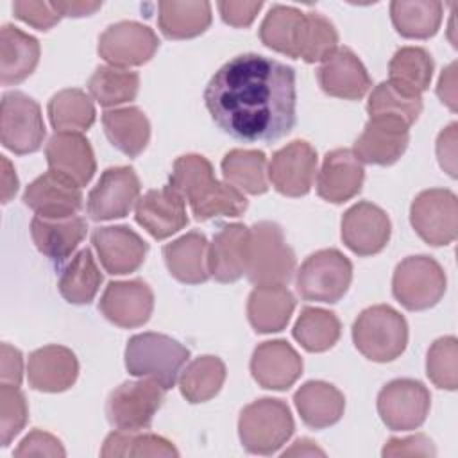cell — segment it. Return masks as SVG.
<instances>
[{
	"label": "cell",
	"mask_w": 458,
	"mask_h": 458,
	"mask_svg": "<svg viewBox=\"0 0 458 458\" xmlns=\"http://www.w3.org/2000/svg\"><path fill=\"white\" fill-rule=\"evenodd\" d=\"M295 72L259 54L227 61L206 86L213 122L240 141H276L295 125Z\"/></svg>",
	"instance_id": "6da1fadb"
},
{
	"label": "cell",
	"mask_w": 458,
	"mask_h": 458,
	"mask_svg": "<svg viewBox=\"0 0 458 458\" xmlns=\"http://www.w3.org/2000/svg\"><path fill=\"white\" fill-rule=\"evenodd\" d=\"M168 186L190 202L197 220L240 216L249 206L242 191L229 182L215 179L211 163L199 154H186L175 159Z\"/></svg>",
	"instance_id": "7a4b0ae2"
},
{
	"label": "cell",
	"mask_w": 458,
	"mask_h": 458,
	"mask_svg": "<svg viewBox=\"0 0 458 458\" xmlns=\"http://www.w3.org/2000/svg\"><path fill=\"white\" fill-rule=\"evenodd\" d=\"M295 272V254L281 225L261 220L249 229L245 276L256 286H284Z\"/></svg>",
	"instance_id": "3957f363"
},
{
	"label": "cell",
	"mask_w": 458,
	"mask_h": 458,
	"mask_svg": "<svg viewBox=\"0 0 458 458\" xmlns=\"http://www.w3.org/2000/svg\"><path fill=\"white\" fill-rule=\"evenodd\" d=\"M188 358L190 351L182 344L161 333L134 335L125 347V367L129 374L154 379L165 390L175 385Z\"/></svg>",
	"instance_id": "277c9868"
},
{
	"label": "cell",
	"mask_w": 458,
	"mask_h": 458,
	"mask_svg": "<svg viewBox=\"0 0 458 458\" xmlns=\"http://www.w3.org/2000/svg\"><path fill=\"white\" fill-rule=\"evenodd\" d=\"M352 342L365 358L386 363L401 356L406 349L408 324L392 306H370L354 320Z\"/></svg>",
	"instance_id": "5b68a950"
},
{
	"label": "cell",
	"mask_w": 458,
	"mask_h": 458,
	"mask_svg": "<svg viewBox=\"0 0 458 458\" xmlns=\"http://www.w3.org/2000/svg\"><path fill=\"white\" fill-rule=\"evenodd\" d=\"M295 424L290 408L281 399L263 397L247 404L238 419V435L245 451L272 454L293 435Z\"/></svg>",
	"instance_id": "8992f818"
},
{
	"label": "cell",
	"mask_w": 458,
	"mask_h": 458,
	"mask_svg": "<svg viewBox=\"0 0 458 458\" xmlns=\"http://www.w3.org/2000/svg\"><path fill=\"white\" fill-rule=\"evenodd\" d=\"M352 263L336 249H322L308 256L297 270V292L306 301L338 302L349 290Z\"/></svg>",
	"instance_id": "52a82bcc"
},
{
	"label": "cell",
	"mask_w": 458,
	"mask_h": 458,
	"mask_svg": "<svg viewBox=\"0 0 458 458\" xmlns=\"http://www.w3.org/2000/svg\"><path fill=\"white\" fill-rule=\"evenodd\" d=\"M445 272L429 256L404 258L394 272V297L410 311L433 308L445 293Z\"/></svg>",
	"instance_id": "ba28073f"
},
{
	"label": "cell",
	"mask_w": 458,
	"mask_h": 458,
	"mask_svg": "<svg viewBox=\"0 0 458 458\" xmlns=\"http://www.w3.org/2000/svg\"><path fill=\"white\" fill-rule=\"evenodd\" d=\"M165 388L148 377L125 381L116 386L106 403L107 420L125 431H140L150 426L165 399Z\"/></svg>",
	"instance_id": "9c48e42d"
},
{
	"label": "cell",
	"mask_w": 458,
	"mask_h": 458,
	"mask_svg": "<svg viewBox=\"0 0 458 458\" xmlns=\"http://www.w3.org/2000/svg\"><path fill=\"white\" fill-rule=\"evenodd\" d=\"M47 129L39 104L21 91L2 97L0 140L14 154H30L41 148Z\"/></svg>",
	"instance_id": "30bf717a"
},
{
	"label": "cell",
	"mask_w": 458,
	"mask_h": 458,
	"mask_svg": "<svg viewBox=\"0 0 458 458\" xmlns=\"http://www.w3.org/2000/svg\"><path fill=\"white\" fill-rule=\"evenodd\" d=\"M415 233L429 245H449L456 238L458 200L451 190L429 188L420 191L410 208Z\"/></svg>",
	"instance_id": "8fae6325"
},
{
	"label": "cell",
	"mask_w": 458,
	"mask_h": 458,
	"mask_svg": "<svg viewBox=\"0 0 458 458\" xmlns=\"http://www.w3.org/2000/svg\"><path fill=\"white\" fill-rule=\"evenodd\" d=\"M429 406V390L415 379H394L377 394V413L392 431L417 429L426 420Z\"/></svg>",
	"instance_id": "7c38bea8"
},
{
	"label": "cell",
	"mask_w": 458,
	"mask_h": 458,
	"mask_svg": "<svg viewBox=\"0 0 458 458\" xmlns=\"http://www.w3.org/2000/svg\"><path fill=\"white\" fill-rule=\"evenodd\" d=\"M159 39L156 32L138 21H118L109 25L98 38V54L111 66H140L148 63Z\"/></svg>",
	"instance_id": "4fadbf2b"
},
{
	"label": "cell",
	"mask_w": 458,
	"mask_h": 458,
	"mask_svg": "<svg viewBox=\"0 0 458 458\" xmlns=\"http://www.w3.org/2000/svg\"><path fill=\"white\" fill-rule=\"evenodd\" d=\"M140 179L131 166H113L102 172L88 195V215L93 220L123 218L140 197Z\"/></svg>",
	"instance_id": "5bb4252c"
},
{
	"label": "cell",
	"mask_w": 458,
	"mask_h": 458,
	"mask_svg": "<svg viewBox=\"0 0 458 458\" xmlns=\"http://www.w3.org/2000/svg\"><path fill=\"white\" fill-rule=\"evenodd\" d=\"M410 141V125L397 116H370L363 132L354 141V156L369 165H394L406 150Z\"/></svg>",
	"instance_id": "9a60e30c"
},
{
	"label": "cell",
	"mask_w": 458,
	"mask_h": 458,
	"mask_svg": "<svg viewBox=\"0 0 458 458\" xmlns=\"http://www.w3.org/2000/svg\"><path fill=\"white\" fill-rule=\"evenodd\" d=\"M317 150L304 140H295L274 152L268 165L272 186L286 197L306 195L317 174Z\"/></svg>",
	"instance_id": "2e32d148"
},
{
	"label": "cell",
	"mask_w": 458,
	"mask_h": 458,
	"mask_svg": "<svg viewBox=\"0 0 458 458\" xmlns=\"http://www.w3.org/2000/svg\"><path fill=\"white\" fill-rule=\"evenodd\" d=\"M388 215L372 202H358L342 216V240L358 256L381 252L390 240Z\"/></svg>",
	"instance_id": "e0dca14e"
},
{
	"label": "cell",
	"mask_w": 458,
	"mask_h": 458,
	"mask_svg": "<svg viewBox=\"0 0 458 458\" xmlns=\"http://www.w3.org/2000/svg\"><path fill=\"white\" fill-rule=\"evenodd\" d=\"M98 310L102 315L120 327L143 326L154 310V293L141 279L113 281L106 286Z\"/></svg>",
	"instance_id": "ac0fdd59"
},
{
	"label": "cell",
	"mask_w": 458,
	"mask_h": 458,
	"mask_svg": "<svg viewBox=\"0 0 458 458\" xmlns=\"http://www.w3.org/2000/svg\"><path fill=\"white\" fill-rule=\"evenodd\" d=\"M91 243L102 267L113 276L136 272L147 256V242L127 225L98 227L91 234Z\"/></svg>",
	"instance_id": "d6986e66"
},
{
	"label": "cell",
	"mask_w": 458,
	"mask_h": 458,
	"mask_svg": "<svg viewBox=\"0 0 458 458\" xmlns=\"http://www.w3.org/2000/svg\"><path fill=\"white\" fill-rule=\"evenodd\" d=\"M250 374L267 390H288L302 374V358L286 340H268L254 349Z\"/></svg>",
	"instance_id": "ffe728a7"
},
{
	"label": "cell",
	"mask_w": 458,
	"mask_h": 458,
	"mask_svg": "<svg viewBox=\"0 0 458 458\" xmlns=\"http://www.w3.org/2000/svg\"><path fill=\"white\" fill-rule=\"evenodd\" d=\"M320 88L336 98L360 100L370 89L372 81L358 55L347 48H336L317 70Z\"/></svg>",
	"instance_id": "44dd1931"
},
{
	"label": "cell",
	"mask_w": 458,
	"mask_h": 458,
	"mask_svg": "<svg viewBox=\"0 0 458 458\" xmlns=\"http://www.w3.org/2000/svg\"><path fill=\"white\" fill-rule=\"evenodd\" d=\"M23 202L36 211L38 216L68 218L81 209L82 191L72 181L48 170L27 186Z\"/></svg>",
	"instance_id": "7402d4cb"
},
{
	"label": "cell",
	"mask_w": 458,
	"mask_h": 458,
	"mask_svg": "<svg viewBox=\"0 0 458 458\" xmlns=\"http://www.w3.org/2000/svg\"><path fill=\"white\" fill-rule=\"evenodd\" d=\"M45 156L52 172L79 188L86 186L97 170L93 148L81 132H55L45 147Z\"/></svg>",
	"instance_id": "603a6c76"
},
{
	"label": "cell",
	"mask_w": 458,
	"mask_h": 458,
	"mask_svg": "<svg viewBox=\"0 0 458 458\" xmlns=\"http://www.w3.org/2000/svg\"><path fill=\"white\" fill-rule=\"evenodd\" d=\"M136 222L156 240H165L188 224L184 199L168 184L147 191L136 202Z\"/></svg>",
	"instance_id": "cb8c5ba5"
},
{
	"label": "cell",
	"mask_w": 458,
	"mask_h": 458,
	"mask_svg": "<svg viewBox=\"0 0 458 458\" xmlns=\"http://www.w3.org/2000/svg\"><path fill=\"white\" fill-rule=\"evenodd\" d=\"M79 376L75 354L63 345H45L29 356L27 377L34 390L57 394L68 390Z\"/></svg>",
	"instance_id": "d4e9b609"
},
{
	"label": "cell",
	"mask_w": 458,
	"mask_h": 458,
	"mask_svg": "<svg viewBox=\"0 0 458 458\" xmlns=\"http://www.w3.org/2000/svg\"><path fill=\"white\" fill-rule=\"evenodd\" d=\"M365 170L349 148H335L326 154L317 179V193L333 204H342L360 193Z\"/></svg>",
	"instance_id": "484cf974"
},
{
	"label": "cell",
	"mask_w": 458,
	"mask_h": 458,
	"mask_svg": "<svg viewBox=\"0 0 458 458\" xmlns=\"http://www.w3.org/2000/svg\"><path fill=\"white\" fill-rule=\"evenodd\" d=\"M249 227L227 224L213 238L208 249V270L218 283H234L245 274V249Z\"/></svg>",
	"instance_id": "4316f807"
},
{
	"label": "cell",
	"mask_w": 458,
	"mask_h": 458,
	"mask_svg": "<svg viewBox=\"0 0 458 458\" xmlns=\"http://www.w3.org/2000/svg\"><path fill=\"white\" fill-rule=\"evenodd\" d=\"M88 224L82 216L68 218H43L34 216L30 222L32 240L41 254L52 261H64L84 240Z\"/></svg>",
	"instance_id": "83f0119b"
},
{
	"label": "cell",
	"mask_w": 458,
	"mask_h": 458,
	"mask_svg": "<svg viewBox=\"0 0 458 458\" xmlns=\"http://www.w3.org/2000/svg\"><path fill=\"white\" fill-rule=\"evenodd\" d=\"M39 52L34 36L5 23L0 30V82L11 86L25 81L36 70Z\"/></svg>",
	"instance_id": "f1b7e54d"
},
{
	"label": "cell",
	"mask_w": 458,
	"mask_h": 458,
	"mask_svg": "<svg viewBox=\"0 0 458 458\" xmlns=\"http://www.w3.org/2000/svg\"><path fill=\"white\" fill-rule=\"evenodd\" d=\"M295 408L308 428L324 429L336 424L345 410L344 394L326 381H308L293 395Z\"/></svg>",
	"instance_id": "f546056e"
},
{
	"label": "cell",
	"mask_w": 458,
	"mask_h": 458,
	"mask_svg": "<svg viewBox=\"0 0 458 458\" xmlns=\"http://www.w3.org/2000/svg\"><path fill=\"white\" fill-rule=\"evenodd\" d=\"M208 249L204 234L191 231L163 247V258L170 274L186 284L208 281Z\"/></svg>",
	"instance_id": "4dcf8cb0"
},
{
	"label": "cell",
	"mask_w": 458,
	"mask_h": 458,
	"mask_svg": "<svg viewBox=\"0 0 458 458\" xmlns=\"http://www.w3.org/2000/svg\"><path fill=\"white\" fill-rule=\"evenodd\" d=\"M295 299L284 286H256L247 301V317L256 333H279L290 322Z\"/></svg>",
	"instance_id": "1f68e13d"
},
{
	"label": "cell",
	"mask_w": 458,
	"mask_h": 458,
	"mask_svg": "<svg viewBox=\"0 0 458 458\" xmlns=\"http://www.w3.org/2000/svg\"><path fill=\"white\" fill-rule=\"evenodd\" d=\"M390 84L404 97H420L433 77V59L420 47L399 48L388 64Z\"/></svg>",
	"instance_id": "d6a6232c"
},
{
	"label": "cell",
	"mask_w": 458,
	"mask_h": 458,
	"mask_svg": "<svg viewBox=\"0 0 458 458\" xmlns=\"http://www.w3.org/2000/svg\"><path fill=\"white\" fill-rule=\"evenodd\" d=\"M102 123L109 141L125 156H140L150 140V123L138 107L109 109L102 114Z\"/></svg>",
	"instance_id": "836d02e7"
},
{
	"label": "cell",
	"mask_w": 458,
	"mask_h": 458,
	"mask_svg": "<svg viewBox=\"0 0 458 458\" xmlns=\"http://www.w3.org/2000/svg\"><path fill=\"white\" fill-rule=\"evenodd\" d=\"M157 25L168 39L195 38L211 25L209 2H159Z\"/></svg>",
	"instance_id": "e575fe53"
},
{
	"label": "cell",
	"mask_w": 458,
	"mask_h": 458,
	"mask_svg": "<svg viewBox=\"0 0 458 458\" xmlns=\"http://www.w3.org/2000/svg\"><path fill=\"white\" fill-rule=\"evenodd\" d=\"M306 13L290 5H274L259 27V39L265 47L299 59V41Z\"/></svg>",
	"instance_id": "d590c367"
},
{
	"label": "cell",
	"mask_w": 458,
	"mask_h": 458,
	"mask_svg": "<svg viewBox=\"0 0 458 458\" xmlns=\"http://www.w3.org/2000/svg\"><path fill=\"white\" fill-rule=\"evenodd\" d=\"M444 5L435 0H395L390 4V16L395 30L410 39H428L437 34Z\"/></svg>",
	"instance_id": "8d00e7d4"
},
{
	"label": "cell",
	"mask_w": 458,
	"mask_h": 458,
	"mask_svg": "<svg viewBox=\"0 0 458 458\" xmlns=\"http://www.w3.org/2000/svg\"><path fill=\"white\" fill-rule=\"evenodd\" d=\"M224 179L242 193L261 195L268 190L267 157L261 150L234 148L222 159Z\"/></svg>",
	"instance_id": "74e56055"
},
{
	"label": "cell",
	"mask_w": 458,
	"mask_h": 458,
	"mask_svg": "<svg viewBox=\"0 0 458 458\" xmlns=\"http://www.w3.org/2000/svg\"><path fill=\"white\" fill-rule=\"evenodd\" d=\"M95 116V106L82 89L66 88L48 100V118L55 132L88 131Z\"/></svg>",
	"instance_id": "f35d334b"
},
{
	"label": "cell",
	"mask_w": 458,
	"mask_h": 458,
	"mask_svg": "<svg viewBox=\"0 0 458 458\" xmlns=\"http://www.w3.org/2000/svg\"><path fill=\"white\" fill-rule=\"evenodd\" d=\"M102 284V274L89 249H82L72 258L59 277V292L72 304H88L95 299Z\"/></svg>",
	"instance_id": "ab89813d"
},
{
	"label": "cell",
	"mask_w": 458,
	"mask_h": 458,
	"mask_svg": "<svg viewBox=\"0 0 458 458\" xmlns=\"http://www.w3.org/2000/svg\"><path fill=\"white\" fill-rule=\"evenodd\" d=\"M225 381V365L216 356H199L181 372L179 388L188 403H206L215 397Z\"/></svg>",
	"instance_id": "60d3db41"
},
{
	"label": "cell",
	"mask_w": 458,
	"mask_h": 458,
	"mask_svg": "<svg viewBox=\"0 0 458 458\" xmlns=\"http://www.w3.org/2000/svg\"><path fill=\"white\" fill-rule=\"evenodd\" d=\"M293 338L310 352H324L331 349L342 333L338 317L322 308H302L295 326Z\"/></svg>",
	"instance_id": "b9f144b4"
},
{
	"label": "cell",
	"mask_w": 458,
	"mask_h": 458,
	"mask_svg": "<svg viewBox=\"0 0 458 458\" xmlns=\"http://www.w3.org/2000/svg\"><path fill=\"white\" fill-rule=\"evenodd\" d=\"M88 89L104 107L125 104L136 98L140 75L118 66H98L88 81Z\"/></svg>",
	"instance_id": "7bdbcfd3"
},
{
	"label": "cell",
	"mask_w": 458,
	"mask_h": 458,
	"mask_svg": "<svg viewBox=\"0 0 458 458\" xmlns=\"http://www.w3.org/2000/svg\"><path fill=\"white\" fill-rule=\"evenodd\" d=\"M177 449L172 442L159 435L138 433L118 429L107 435L104 440L100 456L118 458V456H177Z\"/></svg>",
	"instance_id": "ee69618b"
},
{
	"label": "cell",
	"mask_w": 458,
	"mask_h": 458,
	"mask_svg": "<svg viewBox=\"0 0 458 458\" xmlns=\"http://www.w3.org/2000/svg\"><path fill=\"white\" fill-rule=\"evenodd\" d=\"M336 45L338 32L335 25L320 13H306L299 41V59L306 63L324 61L338 48Z\"/></svg>",
	"instance_id": "f6af8a7d"
},
{
	"label": "cell",
	"mask_w": 458,
	"mask_h": 458,
	"mask_svg": "<svg viewBox=\"0 0 458 458\" xmlns=\"http://www.w3.org/2000/svg\"><path fill=\"white\" fill-rule=\"evenodd\" d=\"M426 374L431 383L444 390L458 386V344L454 336L435 340L428 351Z\"/></svg>",
	"instance_id": "bcb514c9"
},
{
	"label": "cell",
	"mask_w": 458,
	"mask_h": 458,
	"mask_svg": "<svg viewBox=\"0 0 458 458\" xmlns=\"http://www.w3.org/2000/svg\"><path fill=\"white\" fill-rule=\"evenodd\" d=\"M367 111L370 116L376 114H390L403 118L408 125H411L420 111H422V100L420 97H404L397 89L392 88L390 82H379L367 102Z\"/></svg>",
	"instance_id": "7dc6e473"
},
{
	"label": "cell",
	"mask_w": 458,
	"mask_h": 458,
	"mask_svg": "<svg viewBox=\"0 0 458 458\" xmlns=\"http://www.w3.org/2000/svg\"><path fill=\"white\" fill-rule=\"evenodd\" d=\"M29 408L25 395L16 385L2 383L0 386V444L7 447L25 428Z\"/></svg>",
	"instance_id": "c3c4849f"
},
{
	"label": "cell",
	"mask_w": 458,
	"mask_h": 458,
	"mask_svg": "<svg viewBox=\"0 0 458 458\" xmlns=\"http://www.w3.org/2000/svg\"><path fill=\"white\" fill-rule=\"evenodd\" d=\"M13 13L18 20L32 25L38 30H48L63 18L52 2L16 0L13 4Z\"/></svg>",
	"instance_id": "681fc988"
},
{
	"label": "cell",
	"mask_w": 458,
	"mask_h": 458,
	"mask_svg": "<svg viewBox=\"0 0 458 458\" xmlns=\"http://www.w3.org/2000/svg\"><path fill=\"white\" fill-rule=\"evenodd\" d=\"M66 451L61 444L59 438L54 435L41 431V429H32L18 445L14 451L16 458L21 456H64Z\"/></svg>",
	"instance_id": "f907efd6"
},
{
	"label": "cell",
	"mask_w": 458,
	"mask_h": 458,
	"mask_svg": "<svg viewBox=\"0 0 458 458\" xmlns=\"http://www.w3.org/2000/svg\"><path fill=\"white\" fill-rule=\"evenodd\" d=\"M435 445L426 435L390 438L383 447V456H435Z\"/></svg>",
	"instance_id": "816d5d0a"
},
{
	"label": "cell",
	"mask_w": 458,
	"mask_h": 458,
	"mask_svg": "<svg viewBox=\"0 0 458 458\" xmlns=\"http://www.w3.org/2000/svg\"><path fill=\"white\" fill-rule=\"evenodd\" d=\"M261 7L263 2H218L222 20L233 27H249Z\"/></svg>",
	"instance_id": "f5cc1de1"
},
{
	"label": "cell",
	"mask_w": 458,
	"mask_h": 458,
	"mask_svg": "<svg viewBox=\"0 0 458 458\" xmlns=\"http://www.w3.org/2000/svg\"><path fill=\"white\" fill-rule=\"evenodd\" d=\"M456 123H449L437 140V157L440 166L451 175L456 177Z\"/></svg>",
	"instance_id": "db71d44e"
},
{
	"label": "cell",
	"mask_w": 458,
	"mask_h": 458,
	"mask_svg": "<svg viewBox=\"0 0 458 458\" xmlns=\"http://www.w3.org/2000/svg\"><path fill=\"white\" fill-rule=\"evenodd\" d=\"M23 376V358L18 349L9 344H2V365H0V379L7 385L20 386Z\"/></svg>",
	"instance_id": "11a10c76"
},
{
	"label": "cell",
	"mask_w": 458,
	"mask_h": 458,
	"mask_svg": "<svg viewBox=\"0 0 458 458\" xmlns=\"http://www.w3.org/2000/svg\"><path fill=\"white\" fill-rule=\"evenodd\" d=\"M437 95L451 111H456V63H451L442 72L437 84Z\"/></svg>",
	"instance_id": "9f6ffc18"
},
{
	"label": "cell",
	"mask_w": 458,
	"mask_h": 458,
	"mask_svg": "<svg viewBox=\"0 0 458 458\" xmlns=\"http://www.w3.org/2000/svg\"><path fill=\"white\" fill-rule=\"evenodd\" d=\"M61 16H89L102 7V2H52Z\"/></svg>",
	"instance_id": "6f0895ef"
},
{
	"label": "cell",
	"mask_w": 458,
	"mask_h": 458,
	"mask_svg": "<svg viewBox=\"0 0 458 458\" xmlns=\"http://www.w3.org/2000/svg\"><path fill=\"white\" fill-rule=\"evenodd\" d=\"M0 161H2V202L7 204L18 191V177L5 156H2Z\"/></svg>",
	"instance_id": "680465c9"
},
{
	"label": "cell",
	"mask_w": 458,
	"mask_h": 458,
	"mask_svg": "<svg viewBox=\"0 0 458 458\" xmlns=\"http://www.w3.org/2000/svg\"><path fill=\"white\" fill-rule=\"evenodd\" d=\"M297 454H301V456H313V454L324 456V451L318 449L311 440H308V438H299L290 449H286V451L283 453V456H297Z\"/></svg>",
	"instance_id": "91938a15"
}]
</instances>
